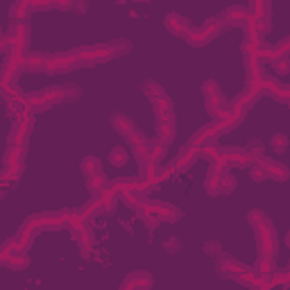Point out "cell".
<instances>
[{
    "mask_svg": "<svg viewBox=\"0 0 290 290\" xmlns=\"http://www.w3.org/2000/svg\"><path fill=\"white\" fill-rule=\"evenodd\" d=\"M166 28L170 30L172 34H177V36H186L188 30H191V25H188L186 20L177 18V16H168V18H166Z\"/></svg>",
    "mask_w": 290,
    "mask_h": 290,
    "instance_id": "obj_1",
    "label": "cell"
}]
</instances>
